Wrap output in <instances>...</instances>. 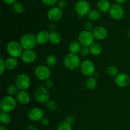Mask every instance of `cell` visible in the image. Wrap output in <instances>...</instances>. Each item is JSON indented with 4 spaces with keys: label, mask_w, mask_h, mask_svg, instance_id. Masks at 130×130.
Masks as SVG:
<instances>
[{
    "label": "cell",
    "mask_w": 130,
    "mask_h": 130,
    "mask_svg": "<svg viewBox=\"0 0 130 130\" xmlns=\"http://www.w3.org/2000/svg\"><path fill=\"white\" fill-rule=\"evenodd\" d=\"M64 65L68 69L75 71L81 66V60L79 57L76 54L69 53L64 58Z\"/></svg>",
    "instance_id": "cell-1"
},
{
    "label": "cell",
    "mask_w": 130,
    "mask_h": 130,
    "mask_svg": "<svg viewBox=\"0 0 130 130\" xmlns=\"http://www.w3.org/2000/svg\"><path fill=\"white\" fill-rule=\"evenodd\" d=\"M6 51L10 57L17 58L21 57L24 50L20 42L12 41L8 43Z\"/></svg>",
    "instance_id": "cell-2"
},
{
    "label": "cell",
    "mask_w": 130,
    "mask_h": 130,
    "mask_svg": "<svg viewBox=\"0 0 130 130\" xmlns=\"http://www.w3.org/2000/svg\"><path fill=\"white\" fill-rule=\"evenodd\" d=\"M20 43L24 50H33L38 44L36 36L30 33H26L22 35L20 38Z\"/></svg>",
    "instance_id": "cell-3"
},
{
    "label": "cell",
    "mask_w": 130,
    "mask_h": 130,
    "mask_svg": "<svg viewBox=\"0 0 130 130\" xmlns=\"http://www.w3.org/2000/svg\"><path fill=\"white\" fill-rule=\"evenodd\" d=\"M17 100L13 96L8 95L2 99L0 104L1 110L5 112H11L16 108Z\"/></svg>",
    "instance_id": "cell-4"
},
{
    "label": "cell",
    "mask_w": 130,
    "mask_h": 130,
    "mask_svg": "<svg viewBox=\"0 0 130 130\" xmlns=\"http://www.w3.org/2000/svg\"><path fill=\"white\" fill-rule=\"evenodd\" d=\"M34 98L38 103L46 104L50 100V93L45 86H39L34 91Z\"/></svg>",
    "instance_id": "cell-5"
},
{
    "label": "cell",
    "mask_w": 130,
    "mask_h": 130,
    "mask_svg": "<svg viewBox=\"0 0 130 130\" xmlns=\"http://www.w3.org/2000/svg\"><path fill=\"white\" fill-rule=\"evenodd\" d=\"M94 39L93 34L91 31L82 30L78 35V41L81 43L82 46L90 47L94 43Z\"/></svg>",
    "instance_id": "cell-6"
},
{
    "label": "cell",
    "mask_w": 130,
    "mask_h": 130,
    "mask_svg": "<svg viewBox=\"0 0 130 130\" xmlns=\"http://www.w3.org/2000/svg\"><path fill=\"white\" fill-rule=\"evenodd\" d=\"M80 69L83 75L88 77H91L95 73V65L90 60H85L81 62Z\"/></svg>",
    "instance_id": "cell-7"
},
{
    "label": "cell",
    "mask_w": 130,
    "mask_h": 130,
    "mask_svg": "<svg viewBox=\"0 0 130 130\" xmlns=\"http://www.w3.org/2000/svg\"><path fill=\"white\" fill-rule=\"evenodd\" d=\"M52 75L50 69L48 66H39L35 69V76L41 81H46L49 79Z\"/></svg>",
    "instance_id": "cell-8"
},
{
    "label": "cell",
    "mask_w": 130,
    "mask_h": 130,
    "mask_svg": "<svg viewBox=\"0 0 130 130\" xmlns=\"http://www.w3.org/2000/svg\"><path fill=\"white\" fill-rule=\"evenodd\" d=\"M30 79L25 74H20L17 77L15 85L19 90H27L30 86Z\"/></svg>",
    "instance_id": "cell-9"
},
{
    "label": "cell",
    "mask_w": 130,
    "mask_h": 130,
    "mask_svg": "<svg viewBox=\"0 0 130 130\" xmlns=\"http://www.w3.org/2000/svg\"><path fill=\"white\" fill-rule=\"evenodd\" d=\"M75 10L79 16H86L91 10L90 3L86 0H79L76 3V6H75Z\"/></svg>",
    "instance_id": "cell-10"
},
{
    "label": "cell",
    "mask_w": 130,
    "mask_h": 130,
    "mask_svg": "<svg viewBox=\"0 0 130 130\" xmlns=\"http://www.w3.org/2000/svg\"><path fill=\"white\" fill-rule=\"evenodd\" d=\"M110 16L116 20H121L124 16V10L123 6L118 4H114L109 10Z\"/></svg>",
    "instance_id": "cell-11"
},
{
    "label": "cell",
    "mask_w": 130,
    "mask_h": 130,
    "mask_svg": "<svg viewBox=\"0 0 130 130\" xmlns=\"http://www.w3.org/2000/svg\"><path fill=\"white\" fill-rule=\"evenodd\" d=\"M62 15L63 13L62 9L58 8V6H53L48 10L47 17L50 21L57 22L62 18Z\"/></svg>",
    "instance_id": "cell-12"
},
{
    "label": "cell",
    "mask_w": 130,
    "mask_h": 130,
    "mask_svg": "<svg viewBox=\"0 0 130 130\" xmlns=\"http://www.w3.org/2000/svg\"><path fill=\"white\" fill-rule=\"evenodd\" d=\"M28 118L32 121H41L44 118V112L42 109L38 107L32 108L28 112Z\"/></svg>",
    "instance_id": "cell-13"
},
{
    "label": "cell",
    "mask_w": 130,
    "mask_h": 130,
    "mask_svg": "<svg viewBox=\"0 0 130 130\" xmlns=\"http://www.w3.org/2000/svg\"><path fill=\"white\" fill-rule=\"evenodd\" d=\"M115 83L120 88H126L130 84V77L126 73H119L115 77Z\"/></svg>",
    "instance_id": "cell-14"
},
{
    "label": "cell",
    "mask_w": 130,
    "mask_h": 130,
    "mask_svg": "<svg viewBox=\"0 0 130 130\" xmlns=\"http://www.w3.org/2000/svg\"><path fill=\"white\" fill-rule=\"evenodd\" d=\"M21 60L24 63H32L36 59V53L33 50H27L23 52L21 55Z\"/></svg>",
    "instance_id": "cell-15"
},
{
    "label": "cell",
    "mask_w": 130,
    "mask_h": 130,
    "mask_svg": "<svg viewBox=\"0 0 130 130\" xmlns=\"http://www.w3.org/2000/svg\"><path fill=\"white\" fill-rule=\"evenodd\" d=\"M94 38L96 40L102 41L107 37L108 31L104 27L97 26L94 28L92 31Z\"/></svg>",
    "instance_id": "cell-16"
},
{
    "label": "cell",
    "mask_w": 130,
    "mask_h": 130,
    "mask_svg": "<svg viewBox=\"0 0 130 130\" xmlns=\"http://www.w3.org/2000/svg\"><path fill=\"white\" fill-rule=\"evenodd\" d=\"M16 97L17 101L23 105H26L30 101V96L26 90H19Z\"/></svg>",
    "instance_id": "cell-17"
},
{
    "label": "cell",
    "mask_w": 130,
    "mask_h": 130,
    "mask_svg": "<svg viewBox=\"0 0 130 130\" xmlns=\"http://www.w3.org/2000/svg\"><path fill=\"white\" fill-rule=\"evenodd\" d=\"M49 34L46 30H41L36 36L37 43L39 44H44L49 41Z\"/></svg>",
    "instance_id": "cell-18"
},
{
    "label": "cell",
    "mask_w": 130,
    "mask_h": 130,
    "mask_svg": "<svg viewBox=\"0 0 130 130\" xmlns=\"http://www.w3.org/2000/svg\"><path fill=\"white\" fill-rule=\"evenodd\" d=\"M111 6V4L109 0H99L97 3L98 10L100 12L105 13L109 11Z\"/></svg>",
    "instance_id": "cell-19"
},
{
    "label": "cell",
    "mask_w": 130,
    "mask_h": 130,
    "mask_svg": "<svg viewBox=\"0 0 130 130\" xmlns=\"http://www.w3.org/2000/svg\"><path fill=\"white\" fill-rule=\"evenodd\" d=\"M82 47V45L78 41H73L69 44V50L71 53L77 55L78 53H80Z\"/></svg>",
    "instance_id": "cell-20"
},
{
    "label": "cell",
    "mask_w": 130,
    "mask_h": 130,
    "mask_svg": "<svg viewBox=\"0 0 130 130\" xmlns=\"http://www.w3.org/2000/svg\"><path fill=\"white\" fill-rule=\"evenodd\" d=\"M62 41V37L60 33L56 31H51L49 34V41L52 44L57 45Z\"/></svg>",
    "instance_id": "cell-21"
},
{
    "label": "cell",
    "mask_w": 130,
    "mask_h": 130,
    "mask_svg": "<svg viewBox=\"0 0 130 130\" xmlns=\"http://www.w3.org/2000/svg\"><path fill=\"white\" fill-rule=\"evenodd\" d=\"M89 49H90V54H91L92 55L94 56L100 55L103 50L102 46L99 43H93V44L89 47Z\"/></svg>",
    "instance_id": "cell-22"
},
{
    "label": "cell",
    "mask_w": 130,
    "mask_h": 130,
    "mask_svg": "<svg viewBox=\"0 0 130 130\" xmlns=\"http://www.w3.org/2000/svg\"><path fill=\"white\" fill-rule=\"evenodd\" d=\"M5 65L7 69L8 70H13L17 67L18 66V60L17 58H14V57H10L5 60Z\"/></svg>",
    "instance_id": "cell-23"
},
{
    "label": "cell",
    "mask_w": 130,
    "mask_h": 130,
    "mask_svg": "<svg viewBox=\"0 0 130 130\" xmlns=\"http://www.w3.org/2000/svg\"><path fill=\"white\" fill-rule=\"evenodd\" d=\"M87 16L89 20H90L91 21H96V20H99L100 19V16H101V13H100V11L99 10L93 9V10H90Z\"/></svg>",
    "instance_id": "cell-24"
},
{
    "label": "cell",
    "mask_w": 130,
    "mask_h": 130,
    "mask_svg": "<svg viewBox=\"0 0 130 130\" xmlns=\"http://www.w3.org/2000/svg\"><path fill=\"white\" fill-rule=\"evenodd\" d=\"M96 85H97V81H96V79L93 76L89 77L86 79V83H85V86H86V88L89 90H94L96 87Z\"/></svg>",
    "instance_id": "cell-25"
},
{
    "label": "cell",
    "mask_w": 130,
    "mask_h": 130,
    "mask_svg": "<svg viewBox=\"0 0 130 130\" xmlns=\"http://www.w3.org/2000/svg\"><path fill=\"white\" fill-rule=\"evenodd\" d=\"M0 121H1V123L4 125H7V124H10L11 122V117L9 115V113L1 111Z\"/></svg>",
    "instance_id": "cell-26"
},
{
    "label": "cell",
    "mask_w": 130,
    "mask_h": 130,
    "mask_svg": "<svg viewBox=\"0 0 130 130\" xmlns=\"http://www.w3.org/2000/svg\"><path fill=\"white\" fill-rule=\"evenodd\" d=\"M57 62V58L53 55H50L46 57V63L49 68H53L56 66Z\"/></svg>",
    "instance_id": "cell-27"
},
{
    "label": "cell",
    "mask_w": 130,
    "mask_h": 130,
    "mask_svg": "<svg viewBox=\"0 0 130 130\" xmlns=\"http://www.w3.org/2000/svg\"><path fill=\"white\" fill-rule=\"evenodd\" d=\"M13 10L15 13L20 15V14L23 13V12L24 11V7L22 4L17 2L16 3L13 5Z\"/></svg>",
    "instance_id": "cell-28"
},
{
    "label": "cell",
    "mask_w": 130,
    "mask_h": 130,
    "mask_svg": "<svg viewBox=\"0 0 130 130\" xmlns=\"http://www.w3.org/2000/svg\"><path fill=\"white\" fill-rule=\"evenodd\" d=\"M57 130H72V124L67 121H63L58 124Z\"/></svg>",
    "instance_id": "cell-29"
},
{
    "label": "cell",
    "mask_w": 130,
    "mask_h": 130,
    "mask_svg": "<svg viewBox=\"0 0 130 130\" xmlns=\"http://www.w3.org/2000/svg\"><path fill=\"white\" fill-rule=\"evenodd\" d=\"M19 91V89L18 88L16 85H10L7 88V93L8 95H10V96L17 95Z\"/></svg>",
    "instance_id": "cell-30"
},
{
    "label": "cell",
    "mask_w": 130,
    "mask_h": 130,
    "mask_svg": "<svg viewBox=\"0 0 130 130\" xmlns=\"http://www.w3.org/2000/svg\"><path fill=\"white\" fill-rule=\"evenodd\" d=\"M107 72L111 77H116L118 75V70L117 67L114 66H110L107 69Z\"/></svg>",
    "instance_id": "cell-31"
},
{
    "label": "cell",
    "mask_w": 130,
    "mask_h": 130,
    "mask_svg": "<svg viewBox=\"0 0 130 130\" xmlns=\"http://www.w3.org/2000/svg\"><path fill=\"white\" fill-rule=\"evenodd\" d=\"M46 107L51 111H55L57 109V104L53 100H49L46 103Z\"/></svg>",
    "instance_id": "cell-32"
},
{
    "label": "cell",
    "mask_w": 130,
    "mask_h": 130,
    "mask_svg": "<svg viewBox=\"0 0 130 130\" xmlns=\"http://www.w3.org/2000/svg\"><path fill=\"white\" fill-rule=\"evenodd\" d=\"M44 5L48 6H53L57 3V0H41Z\"/></svg>",
    "instance_id": "cell-33"
},
{
    "label": "cell",
    "mask_w": 130,
    "mask_h": 130,
    "mask_svg": "<svg viewBox=\"0 0 130 130\" xmlns=\"http://www.w3.org/2000/svg\"><path fill=\"white\" fill-rule=\"evenodd\" d=\"M80 53L83 57H87V56H88V55L90 54L89 47L83 46L81 50V52H80Z\"/></svg>",
    "instance_id": "cell-34"
},
{
    "label": "cell",
    "mask_w": 130,
    "mask_h": 130,
    "mask_svg": "<svg viewBox=\"0 0 130 130\" xmlns=\"http://www.w3.org/2000/svg\"><path fill=\"white\" fill-rule=\"evenodd\" d=\"M84 27H85V30H88V31L92 32L93 30L94 29L93 25V24L91 22H86L85 23Z\"/></svg>",
    "instance_id": "cell-35"
},
{
    "label": "cell",
    "mask_w": 130,
    "mask_h": 130,
    "mask_svg": "<svg viewBox=\"0 0 130 130\" xmlns=\"http://www.w3.org/2000/svg\"><path fill=\"white\" fill-rule=\"evenodd\" d=\"M6 65H5V61L3 59H0V74L2 75L5 72V69H6Z\"/></svg>",
    "instance_id": "cell-36"
},
{
    "label": "cell",
    "mask_w": 130,
    "mask_h": 130,
    "mask_svg": "<svg viewBox=\"0 0 130 130\" xmlns=\"http://www.w3.org/2000/svg\"><path fill=\"white\" fill-rule=\"evenodd\" d=\"M57 4H58V7L60 9L65 8L67 6V1L66 0H58Z\"/></svg>",
    "instance_id": "cell-37"
},
{
    "label": "cell",
    "mask_w": 130,
    "mask_h": 130,
    "mask_svg": "<svg viewBox=\"0 0 130 130\" xmlns=\"http://www.w3.org/2000/svg\"><path fill=\"white\" fill-rule=\"evenodd\" d=\"M53 81H52V80H51L50 79H49L44 81V86H45L47 89L51 88L53 87Z\"/></svg>",
    "instance_id": "cell-38"
},
{
    "label": "cell",
    "mask_w": 130,
    "mask_h": 130,
    "mask_svg": "<svg viewBox=\"0 0 130 130\" xmlns=\"http://www.w3.org/2000/svg\"><path fill=\"white\" fill-rule=\"evenodd\" d=\"M41 124L43 126H47L49 125L50 124V121L48 120L47 118H43V119L41 121Z\"/></svg>",
    "instance_id": "cell-39"
},
{
    "label": "cell",
    "mask_w": 130,
    "mask_h": 130,
    "mask_svg": "<svg viewBox=\"0 0 130 130\" xmlns=\"http://www.w3.org/2000/svg\"><path fill=\"white\" fill-rule=\"evenodd\" d=\"M4 2L8 5H13L17 2L18 0H3Z\"/></svg>",
    "instance_id": "cell-40"
},
{
    "label": "cell",
    "mask_w": 130,
    "mask_h": 130,
    "mask_svg": "<svg viewBox=\"0 0 130 130\" xmlns=\"http://www.w3.org/2000/svg\"><path fill=\"white\" fill-rule=\"evenodd\" d=\"M66 121H67L69 122L70 124H72V123H74V119L73 116H69L67 118V119H66Z\"/></svg>",
    "instance_id": "cell-41"
},
{
    "label": "cell",
    "mask_w": 130,
    "mask_h": 130,
    "mask_svg": "<svg viewBox=\"0 0 130 130\" xmlns=\"http://www.w3.org/2000/svg\"><path fill=\"white\" fill-rule=\"evenodd\" d=\"M26 130H38V129H37V128L34 125L30 124V125H29V126L27 128Z\"/></svg>",
    "instance_id": "cell-42"
},
{
    "label": "cell",
    "mask_w": 130,
    "mask_h": 130,
    "mask_svg": "<svg viewBox=\"0 0 130 130\" xmlns=\"http://www.w3.org/2000/svg\"><path fill=\"white\" fill-rule=\"evenodd\" d=\"M115 1L116 2V4L121 5L122 4H124L126 1V0H115Z\"/></svg>",
    "instance_id": "cell-43"
},
{
    "label": "cell",
    "mask_w": 130,
    "mask_h": 130,
    "mask_svg": "<svg viewBox=\"0 0 130 130\" xmlns=\"http://www.w3.org/2000/svg\"><path fill=\"white\" fill-rule=\"evenodd\" d=\"M50 28L51 30H52V31H54L53 30H55V29L56 28L55 25V24H50Z\"/></svg>",
    "instance_id": "cell-44"
},
{
    "label": "cell",
    "mask_w": 130,
    "mask_h": 130,
    "mask_svg": "<svg viewBox=\"0 0 130 130\" xmlns=\"http://www.w3.org/2000/svg\"><path fill=\"white\" fill-rule=\"evenodd\" d=\"M0 130H7V128L5 126V125H1L0 126Z\"/></svg>",
    "instance_id": "cell-45"
},
{
    "label": "cell",
    "mask_w": 130,
    "mask_h": 130,
    "mask_svg": "<svg viewBox=\"0 0 130 130\" xmlns=\"http://www.w3.org/2000/svg\"><path fill=\"white\" fill-rule=\"evenodd\" d=\"M128 37L130 39V30H129V32H128Z\"/></svg>",
    "instance_id": "cell-46"
}]
</instances>
